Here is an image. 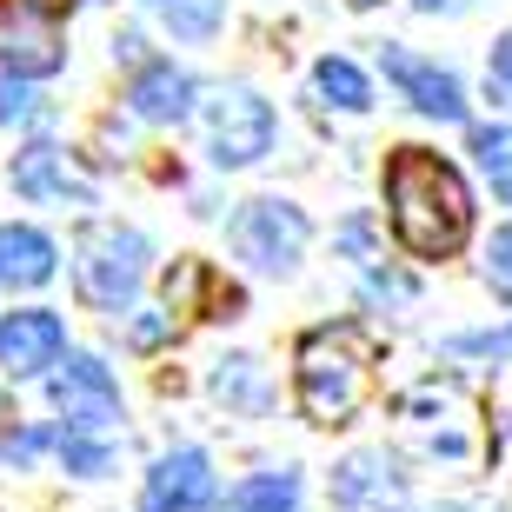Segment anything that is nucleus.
<instances>
[{
	"label": "nucleus",
	"instance_id": "nucleus-1",
	"mask_svg": "<svg viewBox=\"0 0 512 512\" xmlns=\"http://www.w3.org/2000/svg\"><path fill=\"white\" fill-rule=\"evenodd\" d=\"M386 207H393L399 247L419 253V260H446L473 233V193H466V180L426 147H399L386 160Z\"/></svg>",
	"mask_w": 512,
	"mask_h": 512
},
{
	"label": "nucleus",
	"instance_id": "nucleus-2",
	"mask_svg": "<svg viewBox=\"0 0 512 512\" xmlns=\"http://www.w3.org/2000/svg\"><path fill=\"white\" fill-rule=\"evenodd\" d=\"M373 393V346L360 326H313L300 340V406L320 426H346Z\"/></svg>",
	"mask_w": 512,
	"mask_h": 512
},
{
	"label": "nucleus",
	"instance_id": "nucleus-3",
	"mask_svg": "<svg viewBox=\"0 0 512 512\" xmlns=\"http://www.w3.org/2000/svg\"><path fill=\"white\" fill-rule=\"evenodd\" d=\"M74 280L100 313H120L140 293V280H147V240L133 227H114V220L87 227L74 240Z\"/></svg>",
	"mask_w": 512,
	"mask_h": 512
},
{
	"label": "nucleus",
	"instance_id": "nucleus-4",
	"mask_svg": "<svg viewBox=\"0 0 512 512\" xmlns=\"http://www.w3.org/2000/svg\"><path fill=\"white\" fill-rule=\"evenodd\" d=\"M233 247H240L247 266H260V273H286L306 253V213L286 207V200H253L233 220Z\"/></svg>",
	"mask_w": 512,
	"mask_h": 512
},
{
	"label": "nucleus",
	"instance_id": "nucleus-5",
	"mask_svg": "<svg viewBox=\"0 0 512 512\" xmlns=\"http://www.w3.org/2000/svg\"><path fill=\"white\" fill-rule=\"evenodd\" d=\"M0 60L14 80H34V74H54L67 60V40H60V20L40 7V0H7L0 7Z\"/></svg>",
	"mask_w": 512,
	"mask_h": 512
},
{
	"label": "nucleus",
	"instance_id": "nucleus-6",
	"mask_svg": "<svg viewBox=\"0 0 512 512\" xmlns=\"http://www.w3.org/2000/svg\"><path fill=\"white\" fill-rule=\"evenodd\" d=\"M207 147L220 167H253L266 147H273V107L247 87H233L207 107Z\"/></svg>",
	"mask_w": 512,
	"mask_h": 512
},
{
	"label": "nucleus",
	"instance_id": "nucleus-7",
	"mask_svg": "<svg viewBox=\"0 0 512 512\" xmlns=\"http://www.w3.org/2000/svg\"><path fill=\"white\" fill-rule=\"evenodd\" d=\"M333 506L340 512H413V493H406V473L386 453H353L333 473Z\"/></svg>",
	"mask_w": 512,
	"mask_h": 512
},
{
	"label": "nucleus",
	"instance_id": "nucleus-8",
	"mask_svg": "<svg viewBox=\"0 0 512 512\" xmlns=\"http://www.w3.org/2000/svg\"><path fill=\"white\" fill-rule=\"evenodd\" d=\"M54 399H60V413H67V426H74V433L107 426V419L120 413L114 373H107L100 360H87V353H74V360H67V373H54Z\"/></svg>",
	"mask_w": 512,
	"mask_h": 512
},
{
	"label": "nucleus",
	"instance_id": "nucleus-9",
	"mask_svg": "<svg viewBox=\"0 0 512 512\" xmlns=\"http://www.w3.org/2000/svg\"><path fill=\"white\" fill-rule=\"evenodd\" d=\"M386 80L433 120H459L466 114V94H459V80L446 74L439 60H419V54H406V47H386Z\"/></svg>",
	"mask_w": 512,
	"mask_h": 512
},
{
	"label": "nucleus",
	"instance_id": "nucleus-10",
	"mask_svg": "<svg viewBox=\"0 0 512 512\" xmlns=\"http://www.w3.org/2000/svg\"><path fill=\"white\" fill-rule=\"evenodd\" d=\"M213 493V473H207V453H193V446H180V453L153 459L147 473V493H140V506L147 512H200Z\"/></svg>",
	"mask_w": 512,
	"mask_h": 512
},
{
	"label": "nucleus",
	"instance_id": "nucleus-11",
	"mask_svg": "<svg viewBox=\"0 0 512 512\" xmlns=\"http://www.w3.org/2000/svg\"><path fill=\"white\" fill-rule=\"evenodd\" d=\"M60 346H67V333H60V320L40 313V306L0 320V366H7V373H40V366H54Z\"/></svg>",
	"mask_w": 512,
	"mask_h": 512
},
{
	"label": "nucleus",
	"instance_id": "nucleus-12",
	"mask_svg": "<svg viewBox=\"0 0 512 512\" xmlns=\"http://www.w3.org/2000/svg\"><path fill=\"white\" fill-rule=\"evenodd\" d=\"M14 193H27V200H87V180L67 167L60 147H27L14 160Z\"/></svg>",
	"mask_w": 512,
	"mask_h": 512
},
{
	"label": "nucleus",
	"instance_id": "nucleus-13",
	"mask_svg": "<svg viewBox=\"0 0 512 512\" xmlns=\"http://www.w3.org/2000/svg\"><path fill=\"white\" fill-rule=\"evenodd\" d=\"M127 100H133V114H140V120H180V114H187V100H193V80L180 74L173 60H160V67H140V74H133Z\"/></svg>",
	"mask_w": 512,
	"mask_h": 512
},
{
	"label": "nucleus",
	"instance_id": "nucleus-14",
	"mask_svg": "<svg viewBox=\"0 0 512 512\" xmlns=\"http://www.w3.org/2000/svg\"><path fill=\"white\" fill-rule=\"evenodd\" d=\"M0 280L7 286H47L54 280V240L34 227H0Z\"/></svg>",
	"mask_w": 512,
	"mask_h": 512
},
{
	"label": "nucleus",
	"instance_id": "nucleus-15",
	"mask_svg": "<svg viewBox=\"0 0 512 512\" xmlns=\"http://www.w3.org/2000/svg\"><path fill=\"white\" fill-rule=\"evenodd\" d=\"M220 512H300V479L293 473H260L247 486H233Z\"/></svg>",
	"mask_w": 512,
	"mask_h": 512
},
{
	"label": "nucleus",
	"instance_id": "nucleus-16",
	"mask_svg": "<svg viewBox=\"0 0 512 512\" xmlns=\"http://www.w3.org/2000/svg\"><path fill=\"white\" fill-rule=\"evenodd\" d=\"M313 87H320L333 107H346V114H360V107H373V87H366V74L353 67V60H333L326 54L320 67H313Z\"/></svg>",
	"mask_w": 512,
	"mask_h": 512
},
{
	"label": "nucleus",
	"instance_id": "nucleus-17",
	"mask_svg": "<svg viewBox=\"0 0 512 512\" xmlns=\"http://www.w3.org/2000/svg\"><path fill=\"white\" fill-rule=\"evenodd\" d=\"M473 153H479V167H486V180H493V193L512 207V127H479Z\"/></svg>",
	"mask_w": 512,
	"mask_h": 512
},
{
	"label": "nucleus",
	"instance_id": "nucleus-18",
	"mask_svg": "<svg viewBox=\"0 0 512 512\" xmlns=\"http://www.w3.org/2000/svg\"><path fill=\"white\" fill-rule=\"evenodd\" d=\"M147 7L167 20L180 40H207L213 27H220V0H147Z\"/></svg>",
	"mask_w": 512,
	"mask_h": 512
},
{
	"label": "nucleus",
	"instance_id": "nucleus-19",
	"mask_svg": "<svg viewBox=\"0 0 512 512\" xmlns=\"http://www.w3.org/2000/svg\"><path fill=\"white\" fill-rule=\"evenodd\" d=\"M213 393L227 399V406H266L260 380H253V360H227V373L213 380Z\"/></svg>",
	"mask_w": 512,
	"mask_h": 512
},
{
	"label": "nucleus",
	"instance_id": "nucleus-20",
	"mask_svg": "<svg viewBox=\"0 0 512 512\" xmlns=\"http://www.w3.org/2000/svg\"><path fill=\"white\" fill-rule=\"evenodd\" d=\"M453 353H479V360H512V326H499V333H459Z\"/></svg>",
	"mask_w": 512,
	"mask_h": 512
},
{
	"label": "nucleus",
	"instance_id": "nucleus-21",
	"mask_svg": "<svg viewBox=\"0 0 512 512\" xmlns=\"http://www.w3.org/2000/svg\"><path fill=\"white\" fill-rule=\"evenodd\" d=\"M40 107H34V87L27 80H14V74H0V120H34Z\"/></svg>",
	"mask_w": 512,
	"mask_h": 512
},
{
	"label": "nucleus",
	"instance_id": "nucleus-22",
	"mask_svg": "<svg viewBox=\"0 0 512 512\" xmlns=\"http://www.w3.org/2000/svg\"><path fill=\"white\" fill-rule=\"evenodd\" d=\"M486 280H493L499 293H512V227H499L493 247H486Z\"/></svg>",
	"mask_w": 512,
	"mask_h": 512
},
{
	"label": "nucleus",
	"instance_id": "nucleus-23",
	"mask_svg": "<svg viewBox=\"0 0 512 512\" xmlns=\"http://www.w3.org/2000/svg\"><path fill=\"white\" fill-rule=\"evenodd\" d=\"M60 459H67L74 473H100V466H107V453H100V446H87L80 433H67V439H60Z\"/></svg>",
	"mask_w": 512,
	"mask_h": 512
},
{
	"label": "nucleus",
	"instance_id": "nucleus-24",
	"mask_svg": "<svg viewBox=\"0 0 512 512\" xmlns=\"http://www.w3.org/2000/svg\"><path fill=\"white\" fill-rule=\"evenodd\" d=\"M493 94H499V100L512 107V34H506V40L493 47Z\"/></svg>",
	"mask_w": 512,
	"mask_h": 512
},
{
	"label": "nucleus",
	"instance_id": "nucleus-25",
	"mask_svg": "<svg viewBox=\"0 0 512 512\" xmlns=\"http://www.w3.org/2000/svg\"><path fill=\"white\" fill-rule=\"evenodd\" d=\"M419 14H439V7H466V0H413Z\"/></svg>",
	"mask_w": 512,
	"mask_h": 512
},
{
	"label": "nucleus",
	"instance_id": "nucleus-26",
	"mask_svg": "<svg viewBox=\"0 0 512 512\" xmlns=\"http://www.w3.org/2000/svg\"><path fill=\"white\" fill-rule=\"evenodd\" d=\"M439 512H466V506H439Z\"/></svg>",
	"mask_w": 512,
	"mask_h": 512
},
{
	"label": "nucleus",
	"instance_id": "nucleus-27",
	"mask_svg": "<svg viewBox=\"0 0 512 512\" xmlns=\"http://www.w3.org/2000/svg\"><path fill=\"white\" fill-rule=\"evenodd\" d=\"M353 7H373V0H353Z\"/></svg>",
	"mask_w": 512,
	"mask_h": 512
},
{
	"label": "nucleus",
	"instance_id": "nucleus-28",
	"mask_svg": "<svg viewBox=\"0 0 512 512\" xmlns=\"http://www.w3.org/2000/svg\"><path fill=\"white\" fill-rule=\"evenodd\" d=\"M40 7H47V0H40Z\"/></svg>",
	"mask_w": 512,
	"mask_h": 512
}]
</instances>
